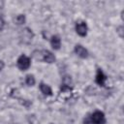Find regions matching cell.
Returning a JSON list of instances; mask_svg holds the SVG:
<instances>
[{
	"label": "cell",
	"mask_w": 124,
	"mask_h": 124,
	"mask_svg": "<svg viewBox=\"0 0 124 124\" xmlns=\"http://www.w3.org/2000/svg\"><path fill=\"white\" fill-rule=\"evenodd\" d=\"M49 124H53V123H49Z\"/></svg>",
	"instance_id": "d6986e66"
},
{
	"label": "cell",
	"mask_w": 124,
	"mask_h": 124,
	"mask_svg": "<svg viewBox=\"0 0 124 124\" xmlns=\"http://www.w3.org/2000/svg\"><path fill=\"white\" fill-rule=\"evenodd\" d=\"M62 84H65V85H69V86H72V78L70 76H65L63 78V82Z\"/></svg>",
	"instance_id": "5bb4252c"
},
{
	"label": "cell",
	"mask_w": 124,
	"mask_h": 124,
	"mask_svg": "<svg viewBox=\"0 0 124 124\" xmlns=\"http://www.w3.org/2000/svg\"><path fill=\"white\" fill-rule=\"evenodd\" d=\"M5 20H4V18L2 17V16H0V31H2L3 29H4V27H5Z\"/></svg>",
	"instance_id": "2e32d148"
},
{
	"label": "cell",
	"mask_w": 124,
	"mask_h": 124,
	"mask_svg": "<svg viewBox=\"0 0 124 124\" xmlns=\"http://www.w3.org/2000/svg\"><path fill=\"white\" fill-rule=\"evenodd\" d=\"M74 51H75V53L78 56V57H80V58H87L88 57V55H89V52H88V50L82 46V45H79V44H78V45H76L75 46V48H74Z\"/></svg>",
	"instance_id": "5b68a950"
},
{
	"label": "cell",
	"mask_w": 124,
	"mask_h": 124,
	"mask_svg": "<svg viewBox=\"0 0 124 124\" xmlns=\"http://www.w3.org/2000/svg\"><path fill=\"white\" fill-rule=\"evenodd\" d=\"M32 56L36 60L43 61V53H42V50H34L33 53H32Z\"/></svg>",
	"instance_id": "4fadbf2b"
},
{
	"label": "cell",
	"mask_w": 124,
	"mask_h": 124,
	"mask_svg": "<svg viewBox=\"0 0 124 124\" xmlns=\"http://www.w3.org/2000/svg\"><path fill=\"white\" fill-rule=\"evenodd\" d=\"M116 33L119 35L120 38H123V26L122 25H120L116 28Z\"/></svg>",
	"instance_id": "9a60e30c"
},
{
	"label": "cell",
	"mask_w": 124,
	"mask_h": 124,
	"mask_svg": "<svg viewBox=\"0 0 124 124\" xmlns=\"http://www.w3.org/2000/svg\"><path fill=\"white\" fill-rule=\"evenodd\" d=\"M95 81L98 85L100 86H105L106 81H107V76L105 75V73L102 71V69H98L97 73H96V77H95Z\"/></svg>",
	"instance_id": "52a82bcc"
},
{
	"label": "cell",
	"mask_w": 124,
	"mask_h": 124,
	"mask_svg": "<svg viewBox=\"0 0 124 124\" xmlns=\"http://www.w3.org/2000/svg\"><path fill=\"white\" fill-rule=\"evenodd\" d=\"M25 83L27 86H34L35 83H36V79H35V77L31 74L27 75L25 77Z\"/></svg>",
	"instance_id": "8fae6325"
},
{
	"label": "cell",
	"mask_w": 124,
	"mask_h": 124,
	"mask_svg": "<svg viewBox=\"0 0 124 124\" xmlns=\"http://www.w3.org/2000/svg\"><path fill=\"white\" fill-rule=\"evenodd\" d=\"M72 92H73V88L72 86H69V85H65V84H61V87H60V92H59V95L64 97L65 99L71 97L72 95Z\"/></svg>",
	"instance_id": "ba28073f"
},
{
	"label": "cell",
	"mask_w": 124,
	"mask_h": 124,
	"mask_svg": "<svg viewBox=\"0 0 124 124\" xmlns=\"http://www.w3.org/2000/svg\"><path fill=\"white\" fill-rule=\"evenodd\" d=\"M39 87H40V90L43 93V95H45V96H51L52 95V89L48 84L41 82Z\"/></svg>",
	"instance_id": "30bf717a"
},
{
	"label": "cell",
	"mask_w": 124,
	"mask_h": 124,
	"mask_svg": "<svg viewBox=\"0 0 124 124\" xmlns=\"http://www.w3.org/2000/svg\"><path fill=\"white\" fill-rule=\"evenodd\" d=\"M16 66L20 71H26L31 66V58L25 54H21L16 60Z\"/></svg>",
	"instance_id": "7a4b0ae2"
},
{
	"label": "cell",
	"mask_w": 124,
	"mask_h": 124,
	"mask_svg": "<svg viewBox=\"0 0 124 124\" xmlns=\"http://www.w3.org/2000/svg\"><path fill=\"white\" fill-rule=\"evenodd\" d=\"M83 124H92V122H91V120H90L89 115H87V116H85V117H84V119H83Z\"/></svg>",
	"instance_id": "e0dca14e"
},
{
	"label": "cell",
	"mask_w": 124,
	"mask_h": 124,
	"mask_svg": "<svg viewBox=\"0 0 124 124\" xmlns=\"http://www.w3.org/2000/svg\"><path fill=\"white\" fill-rule=\"evenodd\" d=\"M89 117H90L92 124H106L107 122L105 113L98 109L93 111L91 114H89Z\"/></svg>",
	"instance_id": "3957f363"
},
{
	"label": "cell",
	"mask_w": 124,
	"mask_h": 124,
	"mask_svg": "<svg viewBox=\"0 0 124 124\" xmlns=\"http://www.w3.org/2000/svg\"><path fill=\"white\" fill-rule=\"evenodd\" d=\"M75 30H76L77 34L79 35L80 37H85L88 32V26L85 21H78L76 23Z\"/></svg>",
	"instance_id": "277c9868"
},
{
	"label": "cell",
	"mask_w": 124,
	"mask_h": 124,
	"mask_svg": "<svg viewBox=\"0 0 124 124\" xmlns=\"http://www.w3.org/2000/svg\"><path fill=\"white\" fill-rule=\"evenodd\" d=\"M49 43H50V46L53 49H55V50L60 49V47H61V39L58 35L51 36L50 40H49Z\"/></svg>",
	"instance_id": "9c48e42d"
},
{
	"label": "cell",
	"mask_w": 124,
	"mask_h": 124,
	"mask_svg": "<svg viewBox=\"0 0 124 124\" xmlns=\"http://www.w3.org/2000/svg\"><path fill=\"white\" fill-rule=\"evenodd\" d=\"M33 38H34V33H33L32 29L29 27H24L19 33V39L22 44L29 45L32 42Z\"/></svg>",
	"instance_id": "6da1fadb"
},
{
	"label": "cell",
	"mask_w": 124,
	"mask_h": 124,
	"mask_svg": "<svg viewBox=\"0 0 124 124\" xmlns=\"http://www.w3.org/2000/svg\"><path fill=\"white\" fill-rule=\"evenodd\" d=\"M4 67H5V63H4V61H3V60H1V59H0V72L4 69Z\"/></svg>",
	"instance_id": "ac0fdd59"
},
{
	"label": "cell",
	"mask_w": 124,
	"mask_h": 124,
	"mask_svg": "<svg viewBox=\"0 0 124 124\" xmlns=\"http://www.w3.org/2000/svg\"><path fill=\"white\" fill-rule=\"evenodd\" d=\"M26 21V17L24 15L20 14V15H17L16 17H15V23L16 25H23Z\"/></svg>",
	"instance_id": "7c38bea8"
},
{
	"label": "cell",
	"mask_w": 124,
	"mask_h": 124,
	"mask_svg": "<svg viewBox=\"0 0 124 124\" xmlns=\"http://www.w3.org/2000/svg\"><path fill=\"white\" fill-rule=\"evenodd\" d=\"M42 53H43V61H44V62L48 63V64H52V63L55 62V60H56L55 55H54L50 50L43 49V50H42Z\"/></svg>",
	"instance_id": "8992f818"
}]
</instances>
